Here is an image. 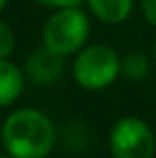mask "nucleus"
I'll list each match as a JSON object with an SVG mask.
<instances>
[{"instance_id": "7ed1b4c3", "label": "nucleus", "mask_w": 156, "mask_h": 158, "mask_svg": "<svg viewBox=\"0 0 156 158\" xmlns=\"http://www.w3.org/2000/svg\"><path fill=\"white\" fill-rule=\"evenodd\" d=\"M122 72V60L116 50L106 44H92L76 56L72 64L74 80L82 88L100 90L116 80Z\"/></svg>"}, {"instance_id": "39448f33", "label": "nucleus", "mask_w": 156, "mask_h": 158, "mask_svg": "<svg viewBox=\"0 0 156 158\" xmlns=\"http://www.w3.org/2000/svg\"><path fill=\"white\" fill-rule=\"evenodd\" d=\"M26 70L34 82H40V84L54 82L62 74V56L44 46V50H38L30 56Z\"/></svg>"}, {"instance_id": "423d86ee", "label": "nucleus", "mask_w": 156, "mask_h": 158, "mask_svg": "<svg viewBox=\"0 0 156 158\" xmlns=\"http://www.w3.org/2000/svg\"><path fill=\"white\" fill-rule=\"evenodd\" d=\"M24 76L16 64L0 58V106H8L22 94Z\"/></svg>"}, {"instance_id": "f03ea898", "label": "nucleus", "mask_w": 156, "mask_h": 158, "mask_svg": "<svg viewBox=\"0 0 156 158\" xmlns=\"http://www.w3.org/2000/svg\"><path fill=\"white\" fill-rule=\"evenodd\" d=\"M90 32L88 16L76 6L60 8L44 24L42 42L48 50L66 56L84 46Z\"/></svg>"}, {"instance_id": "9d476101", "label": "nucleus", "mask_w": 156, "mask_h": 158, "mask_svg": "<svg viewBox=\"0 0 156 158\" xmlns=\"http://www.w3.org/2000/svg\"><path fill=\"white\" fill-rule=\"evenodd\" d=\"M142 12H144L146 20L152 26H156V0H142Z\"/></svg>"}, {"instance_id": "0eeeda50", "label": "nucleus", "mask_w": 156, "mask_h": 158, "mask_svg": "<svg viewBox=\"0 0 156 158\" xmlns=\"http://www.w3.org/2000/svg\"><path fill=\"white\" fill-rule=\"evenodd\" d=\"M96 18L108 24H118L132 12V0H86Z\"/></svg>"}, {"instance_id": "1a4fd4ad", "label": "nucleus", "mask_w": 156, "mask_h": 158, "mask_svg": "<svg viewBox=\"0 0 156 158\" xmlns=\"http://www.w3.org/2000/svg\"><path fill=\"white\" fill-rule=\"evenodd\" d=\"M14 32L6 22L0 20V58H8L14 50Z\"/></svg>"}, {"instance_id": "2eb2a0df", "label": "nucleus", "mask_w": 156, "mask_h": 158, "mask_svg": "<svg viewBox=\"0 0 156 158\" xmlns=\"http://www.w3.org/2000/svg\"><path fill=\"white\" fill-rule=\"evenodd\" d=\"M0 138H2V126H0Z\"/></svg>"}, {"instance_id": "ddd939ff", "label": "nucleus", "mask_w": 156, "mask_h": 158, "mask_svg": "<svg viewBox=\"0 0 156 158\" xmlns=\"http://www.w3.org/2000/svg\"><path fill=\"white\" fill-rule=\"evenodd\" d=\"M154 60H156V42H154Z\"/></svg>"}, {"instance_id": "9b49d317", "label": "nucleus", "mask_w": 156, "mask_h": 158, "mask_svg": "<svg viewBox=\"0 0 156 158\" xmlns=\"http://www.w3.org/2000/svg\"><path fill=\"white\" fill-rule=\"evenodd\" d=\"M42 6H52V8H68V6H78L82 0H36Z\"/></svg>"}, {"instance_id": "4468645a", "label": "nucleus", "mask_w": 156, "mask_h": 158, "mask_svg": "<svg viewBox=\"0 0 156 158\" xmlns=\"http://www.w3.org/2000/svg\"><path fill=\"white\" fill-rule=\"evenodd\" d=\"M0 158H14V156H10V154H8V156H0Z\"/></svg>"}, {"instance_id": "f257e3e1", "label": "nucleus", "mask_w": 156, "mask_h": 158, "mask_svg": "<svg viewBox=\"0 0 156 158\" xmlns=\"http://www.w3.org/2000/svg\"><path fill=\"white\" fill-rule=\"evenodd\" d=\"M56 132L50 118L34 108L16 110L2 124L4 148L14 158H46L54 146Z\"/></svg>"}, {"instance_id": "20e7f679", "label": "nucleus", "mask_w": 156, "mask_h": 158, "mask_svg": "<svg viewBox=\"0 0 156 158\" xmlns=\"http://www.w3.org/2000/svg\"><path fill=\"white\" fill-rule=\"evenodd\" d=\"M108 144L114 158H152L156 152L152 128L136 116L118 120L110 130Z\"/></svg>"}, {"instance_id": "f8f14e48", "label": "nucleus", "mask_w": 156, "mask_h": 158, "mask_svg": "<svg viewBox=\"0 0 156 158\" xmlns=\"http://www.w3.org/2000/svg\"><path fill=\"white\" fill-rule=\"evenodd\" d=\"M6 2H8V0H0V10H2V8L6 6Z\"/></svg>"}, {"instance_id": "6e6552de", "label": "nucleus", "mask_w": 156, "mask_h": 158, "mask_svg": "<svg viewBox=\"0 0 156 158\" xmlns=\"http://www.w3.org/2000/svg\"><path fill=\"white\" fill-rule=\"evenodd\" d=\"M148 58L140 52H132L122 60V74L130 80H142L148 74Z\"/></svg>"}]
</instances>
